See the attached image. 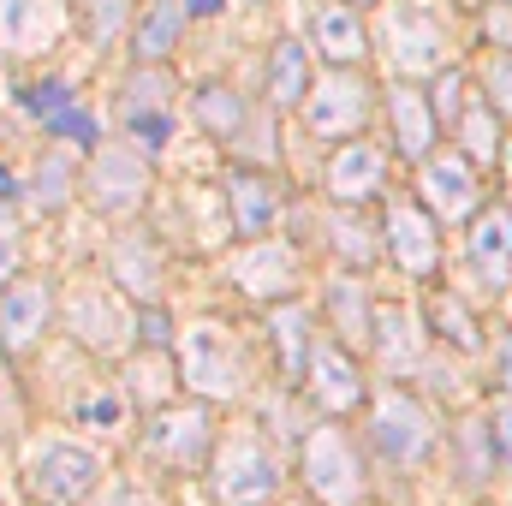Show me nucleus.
Segmentation results:
<instances>
[{
    "mask_svg": "<svg viewBox=\"0 0 512 506\" xmlns=\"http://www.w3.org/2000/svg\"><path fill=\"white\" fill-rule=\"evenodd\" d=\"M387 126H393V143H399V155L405 161H429L435 155V131H441V114H435V102L423 96V90H411V84H393L387 90Z\"/></svg>",
    "mask_w": 512,
    "mask_h": 506,
    "instance_id": "nucleus-18",
    "label": "nucleus"
},
{
    "mask_svg": "<svg viewBox=\"0 0 512 506\" xmlns=\"http://www.w3.org/2000/svg\"><path fill=\"white\" fill-rule=\"evenodd\" d=\"M483 30H489V42H495V48H507V54H512V0H495V6H489Z\"/></svg>",
    "mask_w": 512,
    "mask_h": 506,
    "instance_id": "nucleus-39",
    "label": "nucleus"
},
{
    "mask_svg": "<svg viewBox=\"0 0 512 506\" xmlns=\"http://www.w3.org/2000/svg\"><path fill=\"white\" fill-rule=\"evenodd\" d=\"M78 423H90V429H96V423H120V399H114V393L84 399V405H78Z\"/></svg>",
    "mask_w": 512,
    "mask_h": 506,
    "instance_id": "nucleus-40",
    "label": "nucleus"
},
{
    "mask_svg": "<svg viewBox=\"0 0 512 506\" xmlns=\"http://www.w3.org/2000/svg\"><path fill=\"white\" fill-rule=\"evenodd\" d=\"M489 429H495V453L512 465V399H501V405L489 411Z\"/></svg>",
    "mask_w": 512,
    "mask_h": 506,
    "instance_id": "nucleus-41",
    "label": "nucleus"
},
{
    "mask_svg": "<svg viewBox=\"0 0 512 506\" xmlns=\"http://www.w3.org/2000/svg\"><path fill=\"white\" fill-rule=\"evenodd\" d=\"M227 280L256 298V304H292V292L304 286V262L292 245H274V239H256L227 262Z\"/></svg>",
    "mask_w": 512,
    "mask_h": 506,
    "instance_id": "nucleus-8",
    "label": "nucleus"
},
{
    "mask_svg": "<svg viewBox=\"0 0 512 506\" xmlns=\"http://www.w3.org/2000/svg\"><path fill=\"white\" fill-rule=\"evenodd\" d=\"M376 352H382V364L393 376L417 364V322H411V310H376Z\"/></svg>",
    "mask_w": 512,
    "mask_h": 506,
    "instance_id": "nucleus-31",
    "label": "nucleus"
},
{
    "mask_svg": "<svg viewBox=\"0 0 512 506\" xmlns=\"http://www.w3.org/2000/svg\"><path fill=\"white\" fill-rule=\"evenodd\" d=\"M18 102L54 131V137H72L78 149H96V143H102V126L78 108V96H72L66 84H30V90H18Z\"/></svg>",
    "mask_w": 512,
    "mask_h": 506,
    "instance_id": "nucleus-20",
    "label": "nucleus"
},
{
    "mask_svg": "<svg viewBox=\"0 0 512 506\" xmlns=\"http://www.w3.org/2000/svg\"><path fill=\"white\" fill-rule=\"evenodd\" d=\"M370 435H376V453H382L387 465H417L435 447V417L423 411L417 393L382 387L376 393V411H370Z\"/></svg>",
    "mask_w": 512,
    "mask_h": 506,
    "instance_id": "nucleus-6",
    "label": "nucleus"
},
{
    "mask_svg": "<svg viewBox=\"0 0 512 506\" xmlns=\"http://www.w3.org/2000/svg\"><path fill=\"white\" fill-rule=\"evenodd\" d=\"M191 108H197V126L215 131V137H239V131H245V120H251L245 96H233L227 84H203V90L191 96Z\"/></svg>",
    "mask_w": 512,
    "mask_h": 506,
    "instance_id": "nucleus-29",
    "label": "nucleus"
},
{
    "mask_svg": "<svg viewBox=\"0 0 512 506\" xmlns=\"http://www.w3.org/2000/svg\"><path fill=\"white\" fill-rule=\"evenodd\" d=\"M495 358H501V387H507V399H512V340H495Z\"/></svg>",
    "mask_w": 512,
    "mask_h": 506,
    "instance_id": "nucleus-43",
    "label": "nucleus"
},
{
    "mask_svg": "<svg viewBox=\"0 0 512 506\" xmlns=\"http://www.w3.org/2000/svg\"><path fill=\"white\" fill-rule=\"evenodd\" d=\"M346 6H376V0H346Z\"/></svg>",
    "mask_w": 512,
    "mask_h": 506,
    "instance_id": "nucleus-48",
    "label": "nucleus"
},
{
    "mask_svg": "<svg viewBox=\"0 0 512 506\" xmlns=\"http://www.w3.org/2000/svg\"><path fill=\"white\" fill-rule=\"evenodd\" d=\"M18 262H24V233L12 221H0V292L18 280Z\"/></svg>",
    "mask_w": 512,
    "mask_h": 506,
    "instance_id": "nucleus-38",
    "label": "nucleus"
},
{
    "mask_svg": "<svg viewBox=\"0 0 512 506\" xmlns=\"http://www.w3.org/2000/svg\"><path fill=\"white\" fill-rule=\"evenodd\" d=\"M185 18H191L185 0H149V6L137 12V24H131V54H137V66H161V60L179 48Z\"/></svg>",
    "mask_w": 512,
    "mask_h": 506,
    "instance_id": "nucleus-23",
    "label": "nucleus"
},
{
    "mask_svg": "<svg viewBox=\"0 0 512 506\" xmlns=\"http://www.w3.org/2000/svg\"><path fill=\"white\" fill-rule=\"evenodd\" d=\"M108 506H149V501H143L137 489H114V501H108Z\"/></svg>",
    "mask_w": 512,
    "mask_h": 506,
    "instance_id": "nucleus-45",
    "label": "nucleus"
},
{
    "mask_svg": "<svg viewBox=\"0 0 512 506\" xmlns=\"http://www.w3.org/2000/svg\"><path fill=\"white\" fill-rule=\"evenodd\" d=\"M328 197L340 203V209H358V203H376L387 191V155L376 143H364V137H352V143H340L334 149V161H328Z\"/></svg>",
    "mask_w": 512,
    "mask_h": 506,
    "instance_id": "nucleus-16",
    "label": "nucleus"
},
{
    "mask_svg": "<svg viewBox=\"0 0 512 506\" xmlns=\"http://www.w3.org/2000/svg\"><path fill=\"white\" fill-rule=\"evenodd\" d=\"M48 316H54V298H48L42 280H18V286H6V292H0V346H6V352L36 346L42 328H48Z\"/></svg>",
    "mask_w": 512,
    "mask_h": 506,
    "instance_id": "nucleus-19",
    "label": "nucleus"
},
{
    "mask_svg": "<svg viewBox=\"0 0 512 506\" xmlns=\"http://www.w3.org/2000/svg\"><path fill=\"white\" fill-rule=\"evenodd\" d=\"M120 126L137 149H167L173 137V78L161 66H137L126 78V102H120Z\"/></svg>",
    "mask_w": 512,
    "mask_h": 506,
    "instance_id": "nucleus-10",
    "label": "nucleus"
},
{
    "mask_svg": "<svg viewBox=\"0 0 512 506\" xmlns=\"http://www.w3.org/2000/svg\"><path fill=\"white\" fill-rule=\"evenodd\" d=\"M328 310H334V334L340 340H376V310H370V292H364V280H352V274H340V280H328Z\"/></svg>",
    "mask_w": 512,
    "mask_h": 506,
    "instance_id": "nucleus-26",
    "label": "nucleus"
},
{
    "mask_svg": "<svg viewBox=\"0 0 512 506\" xmlns=\"http://www.w3.org/2000/svg\"><path fill=\"white\" fill-rule=\"evenodd\" d=\"M304 483L322 506H364V459L346 429L322 423L304 441Z\"/></svg>",
    "mask_w": 512,
    "mask_h": 506,
    "instance_id": "nucleus-4",
    "label": "nucleus"
},
{
    "mask_svg": "<svg viewBox=\"0 0 512 506\" xmlns=\"http://www.w3.org/2000/svg\"><path fill=\"white\" fill-rule=\"evenodd\" d=\"M251 6H262V0H251Z\"/></svg>",
    "mask_w": 512,
    "mask_h": 506,
    "instance_id": "nucleus-49",
    "label": "nucleus"
},
{
    "mask_svg": "<svg viewBox=\"0 0 512 506\" xmlns=\"http://www.w3.org/2000/svg\"><path fill=\"white\" fill-rule=\"evenodd\" d=\"M465 262H471V280H477L483 292H507L512 286V209L507 203H489V209L471 221Z\"/></svg>",
    "mask_w": 512,
    "mask_h": 506,
    "instance_id": "nucleus-14",
    "label": "nucleus"
},
{
    "mask_svg": "<svg viewBox=\"0 0 512 506\" xmlns=\"http://www.w3.org/2000/svg\"><path fill=\"white\" fill-rule=\"evenodd\" d=\"M310 393H316V405L328 417H346V411L364 405V376L340 346H316L310 352Z\"/></svg>",
    "mask_w": 512,
    "mask_h": 506,
    "instance_id": "nucleus-21",
    "label": "nucleus"
},
{
    "mask_svg": "<svg viewBox=\"0 0 512 506\" xmlns=\"http://www.w3.org/2000/svg\"><path fill=\"white\" fill-rule=\"evenodd\" d=\"M227 215H233V233H239L245 245L268 239V233L280 227V191H274V179L256 173V167H239V173L227 179Z\"/></svg>",
    "mask_w": 512,
    "mask_h": 506,
    "instance_id": "nucleus-17",
    "label": "nucleus"
},
{
    "mask_svg": "<svg viewBox=\"0 0 512 506\" xmlns=\"http://www.w3.org/2000/svg\"><path fill=\"white\" fill-rule=\"evenodd\" d=\"M268 328H274V346H280V370L286 376H304V364L316 352V334H310L304 304H274L268 310Z\"/></svg>",
    "mask_w": 512,
    "mask_h": 506,
    "instance_id": "nucleus-27",
    "label": "nucleus"
},
{
    "mask_svg": "<svg viewBox=\"0 0 512 506\" xmlns=\"http://www.w3.org/2000/svg\"><path fill=\"white\" fill-rule=\"evenodd\" d=\"M316 90V72H310V48L304 42H274L268 54V108H304Z\"/></svg>",
    "mask_w": 512,
    "mask_h": 506,
    "instance_id": "nucleus-24",
    "label": "nucleus"
},
{
    "mask_svg": "<svg viewBox=\"0 0 512 506\" xmlns=\"http://www.w3.org/2000/svg\"><path fill=\"white\" fill-rule=\"evenodd\" d=\"M429 322H435V334L453 340L459 352H477V346H483V328H477V316H471V304H465L459 292H435V298H429Z\"/></svg>",
    "mask_w": 512,
    "mask_h": 506,
    "instance_id": "nucleus-32",
    "label": "nucleus"
},
{
    "mask_svg": "<svg viewBox=\"0 0 512 506\" xmlns=\"http://www.w3.org/2000/svg\"><path fill=\"white\" fill-rule=\"evenodd\" d=\"M387 256L399 262V274H411V280H429L435 274V262H441V239H435V215L429 209H417V203H387Z\"/></svg>",
    "mask_w": 512,
    "mask_h": 506,
    "instance_id": "nucleus-15",
    "label": "nucleus"
},
{
    "mask_svg": "<svg viewBox=\"0 0 512 506\" xmlns=\"http://www.w3.org/2000/svg\"><path fill=\"white\" fill-rule=\"evenodd\" d=\"M72 191H84V179L72 173V155H66V149H48V155L36 161V173H30V203H36V209H60Z\"/></svg>",
    "mask_w": 512,
    "mask_h": 506,
    "instance_id": "nucleus-30",
    "label": "nucleus"
},
{
    "mask_svg": "<svg viewBox=\"0 0 512 506\" xmlns=\"http://www.w3.org/2000/svg\"><path fill=\"white\" fill-rule=\"evenodd\" d=\"M84 6L96 12V18H90V42H96V48H108V36L126 24V0H84Z\"/></svg>",
    "mask_w": 512,
    "mask_h": 506,
    "instance_id": "nucleus-35",
    "label": "nucleus"
},
{
    "mask_svg": "<svg viewBox=\"0 0 512 506\" xmlns=\"http://www.w3.org/2000/svg\"><path fill=\"white\" fill-rule=\"evenodd\" d=\"M24 477H30V489H36L48 506H84L96 489H102V453L84 447V441L54 435V441L30 447Z\"/></svg>",
    "mask_w": 512,
    "mask_h": 506,
    "instance_id": "nucleus-2",
    "label": "nucleus"
},
{
    "mask_svg": "<svg viewBox=\"0 0 512 506\" xmlns=\"http://www.w3.org/2000/svg\"><path fill=\"white\" fill-rule=\"evenodd\" d=\"M143 197H149V161H143V149L108 143V149L90 155V167H84V203L96 215L126 221V215L143 209Z\"/></svg>",
    "mask_w": 512,
    "mask_h": 506,
    "instance_id": "nucleus-5",
    "label": "nucleus"
},
{
    "mask_svg": "<svg viewBox=\"0 0 512 506\" xmlns=\"http://www.w3.org/2000/svg\"><path fill=\"white\" fill-rule=\"evenodd\" d=\"M483 90H489V102H495L501 114H512V54H495V60H489Z\"/></svg>",
    "mask_w": 512,
    "mask_h": 506,
    "instance_id": "nucleus-36",
    "label": "nucleus"
},
{
    "mask_svg": "<svg viewBox=\"0 0 512 506\" xmlns=\"http://www.w3.org/2000/svg\"><path fill=\"white\" fill-rule=\"evenodd\" d=\"M376 90L358 78V72H346V66H334L316 90H310V102H304V126L316 131V137H352V131L370 120V102Z\"/></svg>",
    "mask_w": 512,
    "mask_h": 506,
    "instance_id": "nucleus-12",
    "label": "nucleus"
},
{
    "mask_svg": "<svg viewBox=\"0 0 512 506\" xmlns=\"http://www.w3.org/2000/svg\"><path fill=\"white\" fill-rule=\"evenodd\" d=\"M310 42H316V54H328V60L346 66V72L370 54V36H364V24H358V6H346V0L316 6V18H310Z\"/></svg>",
    "mask_w": 512,
    "mask_h": 506,
    "instance_id": "nucleus-22",
    "label": "nucleus"
},
{
    "mask_svg": "<svg viewBox=\"0 0 512 506\" xmlns=\"http://www.w3.org/2000/svg\"><path fill=\"white\" fill-rule=\"evenodd\" d=\"M185 387H197L203 399H233V393H245V358H239V346H233L227 328L197 322V328L185 334Z\"/></svg>",
    "mask_w": 512,
    "mask_h": 506,
    "instance_id": "nucleus-9",
    "label": "nucleus"
},
{
    "mask_svg": "<svg viewBox=\"0 0 512 506\" xmlns=\"http://www.w3.org/2000/svg\"><path fill=\"white\" fill-rule=\"evenodd\" d=\"M417 191H423V209L447 227L459 221H477L489 203H483V185H477V161L465 149H447V155H429L417 167Z\"/></svg>",
    "mask_w": 512,
    "mask_h": 506,
    "instance_id": "nucleus-7",
    "label": "nucleus"
},
{
    "mask_svg": "<svg viewBox=\"0 0 512 506\" xmlns=\"http://www.w3.org/2000/svg\"><path fill=\"white\" fill-rule=\"evenodd\" d=\"M435 114H441V126H459V114H465V102H471V84H465V72L459 66H447L441 78H435Z\"/></svg>",
    "mask_w": 512,
    "mask_h": 506,
    "instance_id": "nucleus-33",
    "label": "nucleus"
},
{
    "mask_svg": "<svg viewBox=\"0 0 512 506\" xmlns=\"http://www.w3.org/2000/svg\"><path fill=\"white\" fill-rule=\"evenodd\" d=\"M328 233H334V251L346 256V262H358V268H364V262L376 256V245H370V233H364L358 221H334Z\"/></svg>",
    "mask_w": 512,
    "mask_h": 506,
    "instance_id": "nucleus-34",
    "label": "nucleus"
},
{
    "mask_svg": "<svg viewBox=\"0 0 512 506\" xmlns=\"http://www.w3.org/2000/svg\"><path fill=\"white\" fill-rule=\"evenodd\" d=\"M108 262H114V286H126L131 304H149L155 298V286H161V251H155V239L126 233Z\"/></svg>",
    "mask_w": 512,
    "mask_h": 506,
    "instance_id": "nucleus-25",
    "label": "nucleus"
},
{
    "mask_svg": "<svg viewBox=\"0 0 512 506\" xmlns=\"http://www.w3.org/2000/svg\"><path fill=\"white\" fill-rule=\"evenodd\" d=\"M387 54H393V72H441L447 66V24L435 18V12H423V6H399L393 12V24H387Z\"/></svg>",
    "mask_w": 512,
    "mask_h": 506,
    "instance_id": "nucleus-13",
    "label": "nucleus"
},
{
    "mask_svg": "<svg viewBox=\"0 0 512 506\" xmlns=\"http://www.w3.org/2000/svg\"><path fill=\"white\" fill-rule=\"evenodd\" d=\"M12 191H18V185H12V173H0V203H6Z\"/></svg>",
    "mask_w": 512,
    "mask_h": 506,
    "instance_id": "nucleus-47",
    "label": "nucleus"
},
{
    "mask_svg": "<svg viewBox=\"0 0 512 506\" xmlns=\"http://www.w3.org/2000/svg\"><path fill=\"white\" fill-rule=\"evenodd\" d=\"M137 316H143V304H131L120 286H78V292L66 298V334H72L78 346L102 352V358L131 352Z\"/></svg>",
    "mask_w": 512,
    "mask_h": 506,
    "instance_id": "nucleus-3",
    "label": "nucleus"
},
{
    "mask_svg": "<svg viewBox=\"0 0 512 506\" xmlns=\"http://www.w3.org/2000/svg\"><path fill=\"white\" fill-rule=\"evenodd\" d=\"M131 393H137V399H155V393L167 399V393H173V370H167V364H155V358H149V364H137V370H131Z\"/></svg>",
    "mask_w": 512,
    "mask_h": 506,
    "instance_id": "nucleus-37",
    "label": "nucleus"
},
{
    "mask_svg": "<svg viewBox=\"0 0 512 506\" xmlns=\"http://www.w3.org/2000/svg\"><path fill=\"white\" fill-rule=\"evenodd\" d=\"M209 489L221 506H268L280 489V465L268 453V441L256 429H233L221 447H215V465H209Z\"/></svg>",
    "mask_w": 512,
    "mask_h": 506,
    "instance_id": "nucleus-1",
    "label": "nucleus"
},
{
    "mask_svg": "<svg viewBox=\"0 0 512 506\" xmlns=\"http://www.w3.org/2000/svg\"><path fill=\"white\" fill-rule=\"evenodd\" d=\"M149 459L161 465H179V471H197L215 447V417L209 405H179V411H155L149 417V435H143Z\"/></svg>",
    "mask_w": 512,
    "mask_h": 506,
    "instance_id": "nucleus-11",
    "label": "nucleus"
},
{
    "mask_svg": "<svg viewBox=\"0 0 512 506\" xmlns=\"http://www.w3.org/2000/svg\"><path fill=\"white\" fill-rule=\"evenodd\" d=\"M453 131H459V143H465L471 161H495V155H501V108H495L489 96H471Z\"/></svg>",
    "mask_w": 512,
    "mask_h": 506,
    "instance_id": "nucleus-28",
    "label": "nucleus"
},
{
    "mask_svg": "<svg viewBox=\"0 0 512 506\" xmlns=\"http://www.w3.org/2000/svg\"><path fill=\"white\" fill-rule=\"evenodd\" d=\"M185 6H191V18H203V12H209V18H215V12H221V6H227V0H185Z\"/></svg>",
    "mask_w": 512,
    "mask_h": 506,
    "instance_id": "nucleus-44",
    "label": "nucleus"
},
{
    "mask_svg": "<svg viewBox=\"0 0 512 506\" xmlns=\"http://www.w3.org/2000/svg\"><path fill=\"white\" fill-rule=\"evenodd\" d=\"M6 423H12V405H6V387H0V441H6Z\"/></svg>",
    "mask_w": 512,
    "mask_h": 506,
    "instance_id": "nucleus-46",
    "label": "nucleus"
},
{
    "mask_svg": "<svg viewBox=\"0 0 512 506\" xmlns=\"http://www.w3.org/2000/svg\"><path fill=\"white\" fill-rule=\"evenodd\" d=\"M137 340H143V346H167V340H173V322L155 316V310L143 304V316H137Z\"/></svg>",
    "mask_w": 512,
    "mask_h": 506,
    "instance_id": "nucleus-42",
    "label": "nucleus"
}]
</instances>
